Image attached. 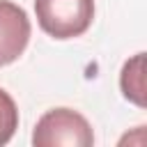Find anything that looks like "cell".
Returning <instances> with one entry per match:
<instances>
[{"label": "cell", "mask_w": 147, "mask_h": 147, "mask_svg": "<svg viewBox=\"0 0 147 147\" xmlns=\"http://www.w3.org/2000/svg\"><path fill=\"white\" fill-rule=\"evenodd\" d=\"M119 87L129 101L140 108L145 106V53H136L129 62H124Z\"/></svg>", "instance_id": "277c9868"}, {"label": "cell", "mask_w": 147, "mask_h": 147, "mask_svg": "<svg viewBox=\"0 0 147 147\" xmlns=\"http://www.w3.org/2000/svg\"><path fill=\"white\" fill-rule=\"evenodd\" d=\"M39 28L53 39H74L87 32L94 18V0H34Z\"/></svg>", "instance_id": "7a4b0ae2"}, {"label": "cell", "mask_w": 147, "mask_h": 147, "mask_svg": "<svg viewBox=\"0 0 147 147\" xmlns=\"http://www.w3.org/2000/svg\"><path fill=\"white\" fill-rule=\"evenodd\" d=\"M94 133L90 122L71 108H53L37 119L32 131L34 147H90Z\"/></svg>", "instance_id": "6da1fadb"}, {"label": "cell", "mask_w": 147, "mask_h": 147, "mask_svg": "<svg viewBox=\"0 0 147 147\" xmlns=\"http://www.w3.org/2000/svg\"><path fill=\"white\" fill-rule=\"evenodd\" d=\"M30 41V18L23 7L0 0V67L18 60Z\"/></svg>", "instance_id": "3957f363"}, {"label": "cell", "mask_w": 147, "mask_h": 147, "mask_svg": "<svg viewBox=\"0 0 147 147\" xmlns=\"http://www.w3.org/2000/svg\"><path fill=\"white\" fill-rule=\"evenodd\" d=\"M18 129V108L14 99L0 87V147L7 145Z\"/></svg>", "instance_id": "5b68a950"}]
</instances>
